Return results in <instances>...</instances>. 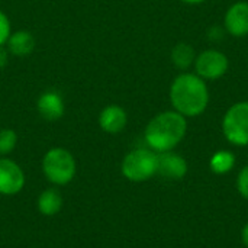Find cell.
Segmentation results:
<instances>
[{
    "instance_id": "6da1fadb",
    "label": "cell",
    "mask_w": 248,
    "mask_h": 248,
    "mask_svg": "<svg viewBox=\"0 0 248 248\" xmlns=\"http://www.w3.org/2000/svg\"><path fill=\"white\" fill-rule=\"evenodd\" d=\"M170 102L173 109L185 118L202 115L209 103V90L198 74L182 73L170 86Z\"/></svg>"
},
{
    "instance_id": "7a4b0ae2",
    "label": "cell",
    "mask_w": 248,
    "mask_h": 248,
    "mask_svg": "<svg viewBox=\"0 0 248 248\" xmlns=\"http://www.w3.org/2000/svg\"><path fill=\"white\" fill-rule=\"evenodd\" d=\"M186 131V118L176 110H166L155 115L148 122L144 138L150 150L155 153H164L174 150L185 138Z\"/></svg>"
},
{
    "instance_id": "3957f363",
    "label": "cell",
    "mask_w": 248,
    "mask_h": 248,
    "mask_svg": "<svg viewBox=\"0 0 248 248\" xmlns=\"http://www.w3.org/2000/svg\"><path fill=\"white\" fill-rule=\"evenodd\" d=\"M41 167L45 179L55 186H65L71 183L77 171L74 155L62 147L48 150L42 157Z\"/></svg>"
},
{
    "instance_id": "277c9868",
    "label": "cell",
    "mask_w": 248,
    "mask_h": 248,
    "mask_svg": "<svg viewBox=\"0 0 248 248\" xmlns=\"http://www.w3.org/2000/svg\"><path fill=\"white\" fill-rule=\"evenodd\" d=\"M125 179L134 183H142L157 174V153L150 148H137L129 151L121 164Z\"/></svg>"
},
{
    "instance_id": "5b68a950",
    "label": "cell",
    "mask_w": 248,
    "mask_h": 248,
    "mask_svg": "<svg viewBox=\"0 0 248 248\" xmlns=\"http://www.w3.org/2000/svg\"><path fill=\"white\" fill-rule=\"evenodd\" d=\"M222 132L228 142L248 145V102L234 103L222 119Z\"/></svg>"
},
{
    "instance_id": "8992f818",
    "label": "cell",
    "mask_w": 248,
    "mask_h": 248,
    "mask_svg": "<svg viewBox=\"0 0 248 248\" xmlns=\"http://www.w3.org/2000/svg\"><path fill=\"white\" fill-rule=\"evenodd\" d=\"M230 67L227 55L218 49H206L196 55L195 70L196 74L203 80H218L221 78Z\"/></svg>"
},
{
    "instance_id": "52a82bcc",
    "label": "cell",
    "mask_w": 248,
    "mask_h": 248,
    "mask_svg": "<svg viewBox=\"0 0 248 248\" xmlns=\"http://www.w3.org/2000/svg\"><path fill=\"white\" fill-rule=\"evenodd\" d=\"M25 182L26 177L22 167L7 157H0V195H17L25 187Z\"/></svg>"
},
{
    "instance_id": "ba28073f",
    "label": "cell",
    "mask_w": 248,
    "mask_h": 248,
    "mask_svg": "<svg viewBox=\"0 0 248 248\" xmlns=\"http://www.w3.org/2000/svg\"><path fill=\"white\" fill-rule=\"evenodd\" d=\"M157 173L169 180H180L187 173V163L173 150L157 153Z\"/></svg>"
},
{
    "instance_id": "9c48e42d",
    "label": "cell",
    "mask_w": 248,
    "mask_h": 248,
    "mask_svg": "<svg viewBox=\"0 0 248 248\" xmlns=\"http://www.w3.org/2000/svg\"><path fill=\"white\" fill-rule=\"evenodd\" d=\"M224 26L227 32L235 38L248 35V1L234 3L225 13Z\"/></svg>"
},
{
    "instance_id": "30bf717a",
    "label": "cell",
    "mask_w": 248,
    "mask_h": 248,
    "mask_svg": "<svg viewBox=\"0 0 248 248\" xmlns=\"http://www.w3.org/2000/svg\"><path fill=\"white\" fill-rule=\"evenodd\" d=\"M36 109L42 119L54 122L64 116L65 105L62 96L55 90H46L41 93L36 100Z\"/></svg>"
},
{
    "instance_id": "8fae6325",
    "label": "cell",
    "mask_w": 248,
    "mask_h": 248,
    "mask_svg": "<svg viewBox=\"0 0 248 248\" xmlns=\"http://www.w3.org/2000/svg\"><path fill=\"white\" fill-rule=\"evenodd\" d=\"M99 126L106 134H119L128 124V113L119 105H108L99 113Z\"/></svg>"
},
{
    "instance_id": "7c38bea8",
    "label": "cell",
    "mask_w": 248,
    "mask_h": 248,
    "mask_svg": "<svg viewBox=\"0 0 248 248\" xmlns=\"http://www.w3.org/2000/svg\"><path fill=\"white\" fill-rule=\"evenodd\" d=\"M35 46H36L35 36L29 31H23V29L12 32L6 42V48L9 54L17 58L31 55L35 51Z\"/></svg>"
},
{
    "instance_id": "4fadbf2b",
    "label": "cell",
    "mask_w": 248,
    "mask_h": 248,
    "mask_svg": "<svg viewBox=\"0 0 248 248\" xmlns=\"http://www.w3.org/2000/svg\"><path fill=\"white\" fill-rule=\"evenodd\" d=\"M62 196L57 189H45L38 196V211L44 217H54L62 208Z\"/></svg>"
},
{
    "instance_id": "5bb4252c",
    "label": "cell",
    "mask_w": 248,
    "mask_h": 248,
    "mask_svg": "<svg viewBox=\"0 0 248 248\" xmlns=\"http://www.w3.org/2000/svg\"><path fill=\"white\" fill-rule=\"evenodd\" d=\"M195 60H196L195 49L192 48V45L186 42L177 44L171 51V61L179 70H187L192 64H195Z\"/></svg>"
},
{
    "instance_id": "9a60e30c",
    "label": "cell",
    "mask_w": 248,
    "mask_h": 248,
    "mask_svg": "<svg viewBox=\"0 0 248 248\" xmlns=\"http://www.w3.org/2000/svg\"><path fill=\"white\" fill-rule=\"evenodd\" d=\"M235 166V155L231 151L221 150L211 157L209 167L217 174H225L231 171Z\"/></svg>"
},
{
    "instance_id": "2e32d148",
    "label": "cell",
    "mask_w": 248,
    "mask_h": 248,
    "mask_svg": "<svg viewBox=\"0 0 248 248\" xmlns=\"http://www.w3.org/2000/svg\"><path fill=\"white\" fill-rule=\"evenodd\" d=\"M17 144V135L13 129L4 128L0 129V157L9 155Z\"/></svg>"
},
{
    "instance_id": "e0dca14e",
    "label": "cell",
    "mask_w": 248,
    "mask_h": 248,
    "mask_svg": "<svg viewBox=\"0 0 248 248\" xmlns=\"http://www.w3.org/2000/svg\"><path fill=\"white\" fill-rule=\"evenodd\" d=\"M10 33H12L10 19H9V16L3 10H0V46L1 45H6Z\"/></svg>"
},
{
    "instance_id": "ac0fdd59",
    "label": "cell",
    "mask_w": 248,
    "mask_h": 248,
    "mask_svg": "<svg viewBox=\"0 0 248 248\" xmlns=\"http://www.w3.org/2000/svg\"><path fill=\"white\" fill-rule=\"evenodd\" d=\"M237 189L243 198L248 199V166L241 169L237 177Z\"/></svg>"
},
{
    "instance_id": "d6986e66",
    "label": "cell",
    "mask_w": 248,
    "mask_h": 248,
    "mask_svg": "<svg viewBox=\"0 0 248 248\" xmlns=\"http://www.w3.org/2000/svg\"><path fill=\"white\" fill-rule=\"evenodd\" d=\"M208 38L211 41H221L224 38V31L219 26H214L211 28V31L208 32Z\"/></svg>"
},
{
    "instance_id": "ffe728a7",
    "label": "cell",
    "mask_w": 248,
    "mask_h": 248,
    "mask_svg": "<svg viewBox=\"0 0 248 248\" xmlns=\"http://www.w3.org/2000/svg\"><path fill=\"white\" fill-rule=\"evenodd\" d=\"M9 51H7V48H6V45H1L0 46V70H3L6 65H7V62H9Z\"/></svg>"
},
{
    "instance_id": "44dd1931",
    "label": "cell",
    "mask_w": 248,
    "mask_h": 248,
    "mask_svg": "<svg viewBox=\"0 0 248 248\" xmlns=\"http://www.w3.org/2000/svg\"><path fill=\"white\" fill-rule=\"evenodd\" d=\"M241 240H243L244 246L248 248V224L244 225V228H243V231H241Z\"/></svg>"
},
{
    "instance_id": "7402d4cb",
    "label": "cell",
    "mask_w": 248,
    "mask_h": 248,
    "mask_svg": "<svg viewBox=\"0 0 248 248\" xmlns=\"http://www.w3.org/2000/svg\"><path fill=\"white\" fill-rule=\"evenodd\" d=\"M182 1L186 3V4H201V3H203L206 0H182Z\"/></svg>"
}]
</instances>
